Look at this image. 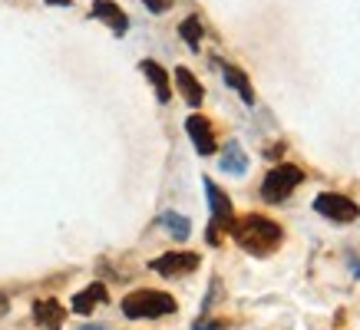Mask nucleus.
Listing matches in <instances>:
<instances>
[{
	"mask_svg": "<svg viewBox=\"0 0 360 330\" xmlns=\"http://www.w3.org/2000/svg\"><path fill=\"white\" fill-rule=\"evenodd\" d=\"M314 211L324 215V218L338 221V225H350V221L360 218L357 202H350L347 195H338V192H324V195L314 198Z\"/></svg>",
	"mask_w": 360,
	"mask_h": 330,
	"instance_id": "obj_5",
	"label": "nucleus"
},
{
	"mask_svg": "<svg viewBox=\"0 0 360 330\" xmlns=\"http://www.w3.org/2000/svg\"><path fill=\"white\" fill-rule=\"evenodd\" d=\"M83 330H106V327H83Z\"/></svg>",
	"mask_w": 360,
	"mask_h": 330,
	"instance_id": "obj_22",
	"label": "nucleus"
},
{
	"mask_svg": "<svg viewBox=\"0 0 360 330\" xmlns=\"http://www.w3.org/2000/svg\"><path fill=\"white\" fill-rule=\"evenodd\" d=\"M33 320H37L44 330H60L66 320V310L56 304L53 297H40V301L33 304Z\"/></svg>",
	"mask_w": 360,
	"mask_h": 330,
	"instance_id": "obj_9",
	"label": "nucleus"
},
{
	"mask_svg": "<svg viewBox=\"0 0 360 330\" xmlns=\"http://www.w3.org/2000/svg\"><path fill=\"white\" fill-rule=\"evenodd\" d=\"M205 192H208V209H212V228H208V242H219V228H231L235 225V209H231L229 195L221 192L212 178H205Z\"/></svg>",
	"mask_w": 360,
	"mask_h": 330,
	"instance_id": "obj_4",
	"label": "nucleus"
},
{
	"mask_svg": "<svg viewBox=\"0 0 360 330\" xmlns=\"http://www.w3.org/2000/svg\"><path fill=\"white\" fill-rule=\"evenodd\" d=\"M7 308H11V301H7V297L0 294V317H4V314H7Z\"/></svg>",
	"mask_w": 360,
	"mask_h": 330,
	"instance_id": "obj_20",
	"label": "nucleus"
},
{
	"mask_svg": "<svg viewBox=\"0 0 360 330\" xmlns=\"http://www.w3.org/2000/svg\"><path fill=\"white\" fill-rule=\"evenodd\" d=\"M186 132L188 139H192V145H195L198 155H212L215 152V132H212V122L205 119V116H188L186 119Z\"/></svg>",
	"mask_w": 360,
	"mask_h": 330,
	"instance_id": "obj_7",
	"label": "nucleus"
},
{
	"mask_svg": "<svg viewBox=\"0 0 360 330\" xmlns=\"http://www.w3.org/2000/svg\"><path fill=\"white\" fill-rule=\"evenodd\" d=\"M149 268H153L155 275H162V277H179V275L195 271L198 254H192V251H169V254H162V258H153Z\"/></svg>",
	"mask_w": 360,
	"mask_h": 330,
	"instance_id": "obj_6",
	"label": "nucleus"
},
{
	"mask_svg": "<svg viewBox=\"0 0 360 330\" xmlns=\"http://www.w3.org/2000/svg\"><path fill=\"white\" fill-rule=\"evenodd\" d=\"M122 314L132 320L165 317V314H175V301L162 291H136V294L122 297Z\"/></svg>",
	"mask_w": 360,
	"mask_h": 330,
	"instance_id": "obj_2",
	"label": "nucleus"
},
{
	"mask_svg": "<svg viewBox=\"0 0 360 330\" xmlns=\"http://www.w3.org/2000/svg\"><path fill=\"white\" fill-rule=\"evenodd\" d=\"M192 330H225V320H198Z\"/></svg>",
	"mask_w": 360,
	"mask_h": 330,
	"instance_id": "obj_17",
	"label": "nucleus"
},
{
	"mask_svg": "<svg viewBox=\"0 0 360 330\" xmlns=\"http://www.w3.org/2000/svg\"><path fill=\"white\" fill-rule=\"evenodd\" d=\"M139 70H142V73H146L149 79H153L155 99H159V103H169V99H172V89H169V73H165V70L155 63V60H142Z\"/></svg>",
	"mask_w": 360,
	"mask_h": 330,
	"instance_id": "obj_11",
	"label": "nucleus"
},
{
	"mask_svg": "<svg viewBox=\"0 0 360 330\" xmlns=\"http://www.w3.org/2000/svg\"><path fill=\"white\" fill-rule=\"evenodd\" d=\"M221 172H229V176H245L248 172V155L235 139L225 143V149H221Z\"/></svg>",
	"mask_w": 360,
	"mask_h": 330,
	"instance_id": "obj_10",
	"label": "nucleus"
},
{
	"mask_svg": "<svg viewBox=\"0 0 360 330\" xmlns=\"http://www.w3.org/2000/svg\"><path fill=\"white\" fill-rule=\"evenodd\" d=\"M221 77H225V83H229L231 89H235V93H238L241 99H245V103H255V93H251V83H248V77H245V73H241L238 66H231V63H221Z\"/></svg>",
	"mask_w": 360,
	"mask_h": 330,
	"instance_id": "obj_13",
	"label": "nucleus"
},
{
	"mask_svg": "<svg viewBox=\"0 0 360 330\" xmlns=\"http://www.w3.org/2000/svg\"><path fill=\"white\" fill-rule=\"evenodd\" d=\"M350 275L360 277V258H350Z\"/></svg>",
	"mask_w": 360,
	"mask_h": 330,
	"instance_id": "obj_19",
	"label": "nucleus"
},
{
	"mask_svg": "<svg viewBox=\"0 0 360 330\" xmlns=\"http://www.w3.org/2000/svg\"><path fill=\"white\" fill-rule=\"evenodd\" d=\"M46 4H53V7H73V0H46Z\"/></svg>",
	"mask_w": 360,
	"mask_h": 330,
	"instance_id": "obj_21",
	"label": "nucleus"
},
{
	"mask_svg": "<svg viewBox=\"0 0 360 330\" xmlns=\"http://www.w3.org/2000/svg\"><path fill=\"white\" fill-rule=\"evenodd\" d=\"M175 83H179V89H182V96H186L188 106H192V110H198V106H202V99H205V93H202L198 79L188 73L186 66H179V70H175Z\"/></svg>",
	"mask_w": 360,
	"mask_h": 330,
	"instance_id": "obj_12",
	"label": "nucleus"
},
{
	"mask_svg": "<svg viewBox=\"0 0 360 330\" xmlns=\"http://www.w3.org/2000/svg\"><path fill=\"white\" fill-rule=\"evenodd\" d=\"M162 228L172 235L175 242H188V235H192V221L186 215H179V211H162Z\"/></svg>",
	"mask_w": 360,
	"mask_h": 330,
	"instance_id": "obj_15",
	"label": "nucleus"
},
{
	"mask_svg": "<svg viewBox=\"0 0 360 330\" xmlns=\"http://www.w3.org/2000/svg\"><path fill=\"white\" fill-rule=\"evenodd\" d=\"M179 33H182V40H186L192 50H198V44H202V37H205V30H202V23H198V17H186V20L179 23Z\"/></svg>",
	"mask_w": 360,
	"mask_h": 330,
	"instance_id": "obj_16",
	"label": "nucleus"
},
{
	"mask_svg": "<svg viewBox=\"0 0 360 330\" xmlns=\"http://www.w3.org/2000/svg\"><path fill=\"white\" fill-rule=\"evenodd\" d=\"M301 182H304V172H301L297 165H288V162L274 165L262 182V198L264 202H284Z\"/></svg>",
	"mask_w": 360,
	"mask_h": 330,
	"instance_id": "obj_3",
	"label": "nucleus"
},
{
	"mask_svg": "<svg viewBox=\"0 0 360 330\" xmlns=\"http://www.w3.org/2000/svg\"><path fill=\"white\" fill-rule=\"evenodd\" d=\"M229 231H231V238L251 254H268L281 244V228L271 218H264V215H245Z\"/></svg>",
	"mask_w": 360,
	"mask_h": 330,
	"instance_id": "obj_1",
	"label": "nucleus"
},
{
	"mask_svg": "<svg viewBox=\"0 0 360 330\" xmlns=\"http://www.w3.org/2000/svg\"><path fill=\"white\" fill-rule=\"evenodd\" d=\"M89 17L103 20L112 33H116V37H122V33L129 30V17H126V13L120 11V4H112V0H96V4H93V11H89Z\"/></svg>",
	"mask_w": 360,
	"mask_h": 330,
	"instance_id": "obj_8",
	"label": "nucleus"
},
{
	"mask_svg": "<svg viewBox=\"0 0 360 330\" xmlns=\"http://www.w3.org/2000/svg\"><path fill=\"white\" fill-rule=\"evenodd\" d=\"M103 301H106V287L89 284V287H83V291L73 297V310H77V314H89V310L96 308V304H103Z\"/></svg>",
	"mask_w": 360,
	"mask_h": 330,
	"instance_id": "obj_14",
	"label": "nucleus"
},
{
	"mask_svg": "<svg viewBox=\"0 0 360 330\" xmlns=\"http://www.w3.org/2000/svg\"><path fill=\"white\" fill-rule=\"evenodd\" d=\"M142 4H146L153 13H165V11H169V0H142Z\"/></svg>",
	"mask_w": 360,
	"mask_h": 330,
	"instance_id": "obj_18",
	"label": "nucleus"
}]
</instances>
